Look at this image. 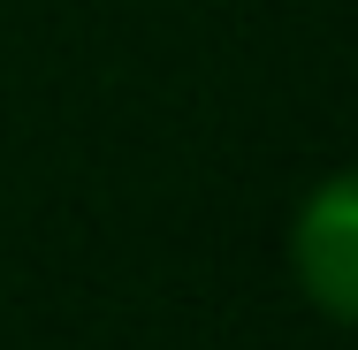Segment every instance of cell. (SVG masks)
<instances>
[{"label":"cell","mask_w":358,"mask_h":350,"mask_svg":"<svg viewBox=\"0 0 358 350\" xmlns=\"http://www.w3.org/2000/svg\"><path fill=\"white\" fill-rule=\"evenodd\" d=\"M297 282L313 289V305L328 320H351V297H358V221H351V183L336 175L305 221H297Z\"/></svg>","instance_id":"obj_1"}]
</instances>
